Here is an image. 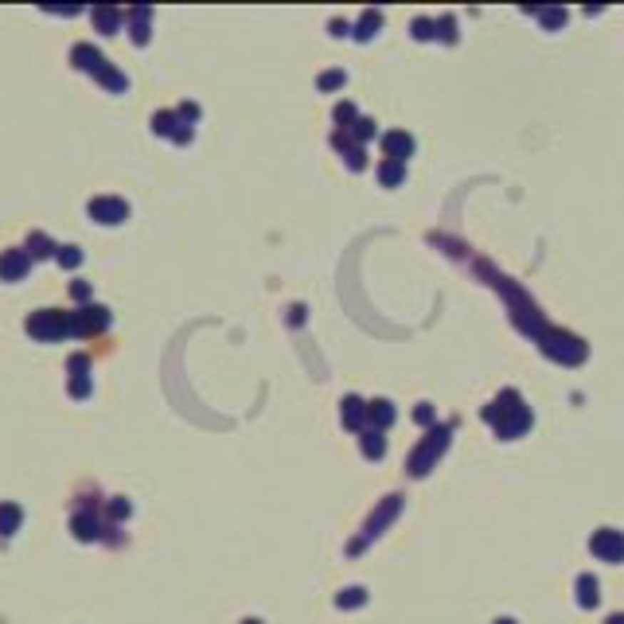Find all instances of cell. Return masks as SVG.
Wrapping results in <instances>:
<instances>
[{"mask_svg": "<svg viewBox=\"0 0 624 624\" xmlns=\"http://www.w3.org/2000/svg\"><path fill=\"white\" fill-rule=\"evenodd\" d=\"M71 59H74V66H86V71H94L98 78L106 82V86L125 90V78H121L118 71H110V66H106V59L94 51V47H74V51H71Z\"/></svg>", "mask_w": 624, "mask_h": 624, "instance_id": "6da1fadb", "label": "cell"}, {"mask_svg": "<svg viewBox=\"0 0 624 624\" xmlns=\"http://www.w3.org/2000/svg\"><path fill=\"white\" fill-rule=\"evenodd\" d=\"M28 332L36 339H59V336L71 332V316L66 312H36L28 320Z\"/></svg>", "mask_w": 624, "mask_h": 624, "instance_id": "7a4b0ae2", "label": "cell"}, {"mask_svg": "<svg viewBox=\"0 0 624 624\" xmlns=\"http://www.w3.org/2000/svg\"><path fill=\"white\" fill-rule=\"evenodd\" d=\"M593 554L605 562H620L624 558V535L620 531H601V535H593Z\"/></svg>", "mask_w": 624, "mask_h": 624, "instance_id": "3957f363", "label": "cell"}, {"mask_svg": "<svg viewBox=\"0 0 624 624\" xmlns=\"http://www.w3.org/2000/svg\"><path fill=\"white\" fill-rule=\"evenodd\" d=\"M90 215H94L98 223H121L125 215H129V207H125L121 199H94V203H90Z\"/></svg>", "mask_w": 624, "mask_h": 624, "instance_id": "277c9868", "label": "cell"}, {"mask_svg": "<svg viewBox=\"0 0 624 624\" xmlns=\"http://www.w3.org/2000/svg\"><path fill=\"white\" fill-rule=\"evenodd\" d=\"M24 273H28V254H24V250H8V254L0 257V277L4 281H20Z\"/></svg>", "mask_w": 624, "mask_h": 624, "instance_id": "5b68a950", "label": "cell"}, {"mask_svg": "<svg viewBox=\"0 0 624 624\" xmlns=\"http://www.w3.org/2000/svg\"><path fill=\"white\" fill-rule=\"evenodd\" d=\"M20 523H24V511L16 503H0V535H16L20 531Z\"/></svg>", "mask_w": 624, "mask_h": 624, "instance_id": "8992f818", "label": "cell"}, {"mask_svg": "<svg viewBox=\"0 0 624 624\" xmlns=\"http://www.w3.org/2000/svg\"><path fill=\"white\" fill-rule=\"evenodd\" d=\"M578 601L585 605V609H593V605H597V581L589 578V573L578 581Z\"/></svg>", "mask_w": 624, "mask_h": 624, "instance_id": "52a82bcc", "label": "cell"}, {"mask_svg": "<svg viewBox=\"0 0 624 624\" xmlns=\"http://www.w3.org/2000/svg\"><path fill=\"white\" fill-rule=\"evenodd\" d=\"M31 254H36V257H47V254H55V246L47 242L44 235H31Z\"/></svg>", "mask_w": 624, "mask_h": 624, "instance_id": "ba28073f", "label": "cell"}, {"mask_svg": "<svg viewBox=\"0 0 624 624\" xmlns=\"http://www.w3.org/2000/svg\"><path fill=\"white\" fill-rule=\"evenodd\" d=\"M71 394L74 398H86L90 394V379H86V374H74V379H71Z\"/></svg>", "mask_w": 624, "mask_h": 624, "instance_id": "9c48e42d", "label": "cell"}, {"mask_svg": "<svg viewBox=\"0 0 624 624\" xmlns=\"http://www.w3.org/2000/svg\"><path fill=\"white\" fill-rule=\"evenodd\" d=\"M94 20H98V28H118V12H110V8H102V12H94Z\"/></svg>", "mask_w": 624, "mask_h": 624, "instance_id": "30bf717a", "label": "cell"}, {"mask_svg": "<svg viewBox=\"0 0 624 624\" xmlns=\"http://www.w3.org/2000/svg\"><path fill=\"white\" fill-rule=\"evenodd\" d=\"M78 257H82V254H78V250H74V246H63L59 262H63V265H78Z\"/></svg>", "mask_w": 624, "mask_h": 624, "instance_id": "8fae6325", "label": "cell"}, {"mask_svg": "<svg viewBox=\"0 0 624 624\" xmlns=\"http://www.w3.org/2000/svg\"><path fill=\"white\" fill-rule=\"evenodd\" d=\"M363 601V589H347V597H339V605H359Z\"/></svg>", "mask_w": 624, "mask_h": 624, "instance_id": "7c38bea8", "label": "cell"}, {"mask_svg": "<svg viewBox=\"0 0 624 624\" xmlns=\"http://www.w3.org/2000/svg\"><path fill=\"white\" fill-rule=\"evenodd\" d=\"M609 624H624V617H609Z\"/></svg>", "mask_w": 624, "mask_h": 624, "instance_id": "4fadbf2b", "label": "cell"}, {"mask_svg": "<svg viewBox=\"0 0 624 624\" xmlns=\"http://www.w3.org/2000/svg\"><path fill=\"white\" fill-rule=\"evenodd\" d=\"M496 624H515V620H496Z\"/></svg>", "mask_w": 624, "mask_h": 624, "instance_id": "5bb4252c", "label": "cell"}]
</instances>
